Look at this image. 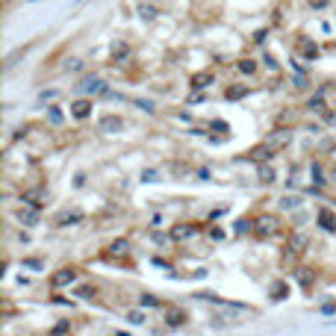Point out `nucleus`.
I'll use <instances>...</instances> for the list:
<instances>
[{"label": "nucleus", "instance_id": "5", "mask_svg": "<svg viewBox=\"0 0 336 336\" xmlns=\"http://www.w3.org/2000/svg\"><path fill=\"white\" fill-rule=\"evenodd\" d=\"M77 89H80V92H86V94H100V92H106V89H103V83H100L97 77H83Z\"/></svg>", "mask_w": 336, "mask_h": 336}, {"label": "nucleus", "instance_id": "19", "mask_svg": "<svg viewBox=\"0 0 336 336\" xmlns=\"http://www.w3.org/2000/svg\"><path fill=\"white\" fill-rule=\"evenodd\" d=\"M127 248H130V245H127V239H118V242H112V245H109V251H112V254H118V257H124V254H127Z\"/></svg>", "mask_w": 336, "mask_h": 336}, {"label": "nucleus", "instance_id": "11", "mask_svg": "<svg viewBox=\"0 0 336 336\" xmlns=\"http://www.w3.org/2000/svg\"><path fill=\"white\" fill-rule=\"evenodd\" d=\"M198 230V224H177L174 230H171V239H177V242H183V239H189L192 233Z\"/></svg>", "mask_w": 336, "mask_h": 336}, {"label": "nucleus", "instance_id": "14", "mask_svg": "<svg viewBox=\"0 0 336 336\" xmlns=\"http://www.w3.org/2000/svg\"><path fill=\"white\" fill-rule=\"evenodd\" d=\"M257 177H260L263 183H275V168H272L269 162H260V165H257Z\"/></svg>", "mask_w": 336, "mask_h": 336}, {"label": "nucleus", "instance_id": "27", "mask_svg": "<svg viewBox=\"0 0 336 336\" xmlns=\"http://www.w3.org/2000/svg\"><path fill=\"white\" fill-rule=\"evenodd\" d=\"M139 304H145V307H156L159 301H156L153 295H142V298H139Z\"/></svg>", "mask_w": 336, "mask_h": 336}, {"label": "nucleus", "instance_id": "4", "mask_svg": "<svg viewBox=\"0 0 336 336\" xmlns=\"http://www.w3.org/2000/svg\"><path fill=\"white\" fill-rule=\"evenodd\" d=\"M316 221H319V227L328 230V233H334V230H336V215H334V210H328V207L319 210V218H316Z\"/></svg>", "mask_w": 336, "mask_h": 336}, {"label": "nucleus", "instance_id": "28", "mask_svg": "<svg viewBox=\"0 0 336 336\" xmlns=\"http://www.w3.org/2000/svg\"><path fill=\"white\" fill-rule=\"evenodd\" d=\"M68 331H71V325H68V322H59V325L53 328V334H68Z\"/></svg>", "mask_w": 336, "mask_h": 336}, {"label": "nucleus", "instance_id": "13", "mask_svg": "<svg viewBox=\"0 0 336 336\" xmlns=\"http://www.w3.org/2000/svg\"><path fill=\"white\" fill-rule=\"evenodd\" d=\"M207 86H213V74L204 71V74H195V77H192V89H195V92H201V89H207Z\"/></svg>", "mask_w": 336, "mask_h": 336}, {"label": "nucleus", "instance_id": "10", "mask_svg": "<svg viewBox=\"0 0 336 336\" xmlns=\"http://www.w3.org/2000/svg\"><path fill=\"white\" fill-rule=\"evenodd\" d=\"M269 298H272V301H286V298H289V283L275 280V283H272V289H269Z\"/></svg>", "mask_w": 336, "mask_h": 336}, {"label": "nucleus", "instance_id": "24", "mask_svg": "<svg viewBox=\"0 0 336 336\" xmlns=\"http://www.w3.org/2000/svg\"><path fill=\"white\" fill-rule=\"evenodd\" d=\"M298 283H301V286H310V283H313V272H310V269H301V272H298Z\"/></svg>", "mask_w": 336, "mask_h": 336}, {"label": "nucleus", "instance_id": "22", "mask_svg": "<svg viewBox=\"0 0 336 336\" xmlns=\"http://www.w3.org/2000/svg\"><path fill=\"white\" fill-rule=\"evenodd\" d=\"M313 180H316V183H319V186H322V183H328V177H325V168H322V165H319V162H316V165H313Z\"/></svg>", "mask_w": 336, "mask_h": 336}, {"label": "nucleus", "instance_id": "2", "mask_svg": "<svg viewBox=\"0 0 336 336\" xmlns=\"http://www.w3.org/2000/svg\"><path fill=\"white\" fill-rule=\"evenodd\" d=\"M277 227H280V221L275 215H260L257 218V236H275Z\"/></svg>", "mask_w": 336, "mask_h": 336}, {"label": "nucleus", "instance_id": "32", "mask_svg": "<svg viewBox=\"0 0 336 336\" xmlns=\"http://www.w3.org/2000/svg\"><path fill=\"white\" fill-rule=\"evenodd\" d=\"M295 89H307V80H304V77H301V74H298V77H295Z\"/></svg>", "mask_w": 336, "mask_h": 336}, {"label": "nucleus", "instance_id": "3", "mask_svg": "<svg viewBox=\"0 0 336 336\" xmlns=\"http://www.w3.org/2000/svg\"><path fill=\"white\" fill-rule=\"evenodd\" d=\"M186 322H189L186 310H180V307H165V325H168V328H183Z\"/></svg>", "mask_w": 336, "mask_h": 336}, {"label": "nucleus", "instance_id": "15", "mask_svg": "<svg viewBox=\"0 0 336 336\" xmlns=\"http://www.w3.org/2000/svg\"><path fill=\"white\" fill-rule=\"evenodd\" d=\"M272 153H275V151H272L269 145H260L257 151H251V159H257V162H266V159H269Z\"/></svg>", "mask_w": 336, "mask_h": 336}, {"label": "nucleus", "instance_id": "26", "mask_svg": "<svg viewBox=\"0 0 336 336\" xmlns=\"http://www.w3.org/2000/svg\"><path fill=\"white\" fill-rule=\"evenodd\" d=\"M47 118H50V124H62V112H59L56 106H50V109H47Z\"/></svg>", "mask_w": 336, "mask_h": 336}, {"label": "nucleus", "instance_id": "30", "mask_svg": "<svg viewBox=\"0 0 336 336\" xmlns=\"http://www.w3.org/2000/svg\"><path fill=\"white\" fill-rule=\"evenodd\" d=\"M328 3H331V0H310V6H313V9H325Z\"/></svg>", "mask_w": 336, "mask_h": 336}, {"label": "nucleus", "instance_id": "21", "mask_svg": "<svg viewBox=\"0 0 336 336\" xmlns=\"http://www.w3.org/2000/svg\"><path fill=\"white\" fill-rule=\"evenodd\" d=\"M239 71H242V74H254V71H257V62H254V59H242V62H239Z\"/></svg>", "mask_w": 336, "mask_h": 336}, {"label": "nucleus", "instance_id": "34", "mask_svg": "<svg viewBox=\"0 0 336 336\" xmlns=\"http://www.w3.org/2000/svg\"><path fill=\"white\" fill-rule=\"evenodd\" d=\"M322 313H328V316H331V313H336V304H325V307H322Z\"/></svg>", "mask_w": 336, "mask_h": 336}, {"label": "nucleus", "instance_id": "17", "mask_svg": "<svg viewBox=\"0 0 336 336\" xmlns=\"http://www.w3.org/2000/svg\"><path fill=\"white\" fill-rule=\"evenodd\" d=\"M301 53L310 56V59H316V56H319V47H316L313 41H301Z\"/></svg>", "mask_w": 336, "mask_h": 336}, {"label": "nucleus", "instance_id": "31", "mask_svg": "<svg viewBox=\"0 0 336 336\" xmlns=\"http://www.w3.org/2000/svg\"><path fill=\"white\" fill-rule=\"evenodd\" d=\"M68 68H71V71H80V68H83V62H80V59H71V62H68Z\"/></svg>", "mask_w": 336, "mask_h": 336}, {"label": "nucleus", "instance_id": "7", "mask_svg": "<svg viewBox=\"0 0 336 336\" xmlns=\"http://www.w3.org/2000/svg\"><path fill=\"white\" fill-rule=\"evenodd\" d=\"M71 115H74V118H89V115H92V100H89V97L74 100V103H71Z\"/></svg>", "mask_w": 336, "mask_h": 336}, {"label": "nucleus", "instance_id": "16", "mask_svg": "<svg viewBox=\"0 0 336 336\" xmlns=\"http://www.w3.org/2000/svg\"><path fill=\"white\" fill-rule=\"evenodd\" d=\"M139 15H142L145 21H153V18H156L159 12H156L153 6H148V3H142V0H139Z\"/></svg>", "mask_w": 336, "mask_h": 336}, {"label": "nucleus", "instance_id": "9", "mask_svg": "<svg viewBox=\"0 0 336 336\" xmlns=\"http://www.w3.org/2000/svg\"><path fill=\"white\" fill-rule=\"evenodd\" d=\"M74 280H77V272H74V269H59V272L50 277L53 286H65V283H74Z\"/></svg>", "mask_w": 336, "mask_h": 336}, {"label": "nucleus", "instance_id": "18", "mask_svg": "<svg viewBox=\"0 0 336 336\" xmlns=\"http://www.w3.org/2000/svg\"><path fill=\"white\" fill-rule=\"evenodd\" d=\"M322 94H325V89H322L316 97H310V103H307V106H310L313 112H322V109H325V100H322Z\"/></svg>", "mask_w": 336, "mask_h": 336}, {"label": "nucleus", "instance_id": "8", "mask_svg": "<svg viewBox=\"0 0 336 336\" xmlns=\"http://www.w3.org/2000/svg\"><path fill=\"white\" fill-rule=\"evenodd\" d=\"M266 145H269L272 151H280L283 145H289V133H286V130H275V133L266 139Z\"/></svg>", "mask_w": 336, "mask_h": 336}, {"label": "nucleus", "instance_id": "23", "mask_svg": "<svg viewBox=\"0 0 336 336\" xmlns=\"http://www.w3.org/2000/svg\"><path fill=\"white\" fill-rule=\"evenodd\" d=\"M304 245H307V239H304V236H292V242H289V251H292V254H298Z\"/></svg>", "mask_w": 336, "mask_h": 336}, {"label": "nucleus", "instance_id": "33", "mask_svg": "<svg viewBox=\"0 0 336 336\" xmlns=\"http://www.w3.org/2000/svg\"><path fill=\"white\" fill-rule=\"evenodd\" d=\"M328 180H334V183H336V162H331V168H328Z\"/></svg>", "mask_w": 336, "mask_h": 336}, {"label": "nucleus", "instance_id": "29", "mask_svg": "<svg viewBox=\"0 0 336 336\" xmlns=\"http://www.w3.org/2000/svg\"><path fill=\"white\" fill-rule=\"evenodd\" d=\"M242 94H245V89H230V92H227L230 100H236V97H242Z\"/></svg>", "mask_w": 336, "mask_h": 336}, {"label": "nucleus", "instance_id": "20", "mask_svg": "<svg viewBox=\"0 0 336 336\" xmlns=\"http://www.w3.org/2000/svg\"><path fill=\"white\" fill-rule=\"evenodd\" d=\"M127 53H130V47H127L124 41H118V44H112V56H115V59H124Z\"/></svg>", "mask_w": 336, "mask_h": 336}, {"label": "nucleus", "instance_id": "25", "mask_svg": "<svg viewBox=\"0 0 336 336\" xmlns=\"http://www.w3.org/2000/svg\"><path fill=\"white\" fill-rule=\"evenodd\" d=\"M127 322H130V325H145L148 319H145V313H139V310H133V313H127Z\"/></svg>", "mask_w": 336, "mask_h": 336}, {"label": "nucleus", "instance_id": "12", "mask_svg": "<svg viewBox=\"0 0 336 336\" xmlns=\"http://www.w3.org/2000/svg\"><path fill=\"white\" fill-rule=\"evenodd\" d=\"M77 221H83V213H80V210H74V213H62V215H56V224H59V227H65V224H77Z\"/></svg>", "mask_w": 336, "mask_h": 336}, {"label": "nucleus", "instance_id": "1", "mask_svg": "<svg viewBox=\"0 0 336 336\" xmlns=\"http://www.w3.org/2000/svg\"><path fill=\"white\" fill-rule=\"evenodd\" d=\"M15 215H18V221H21V224H27V227H35V224H38V207H32V204L18 207V210H15Z\"/></svg>", "mask_w": 336, "mask_h": 336}, {"label": "nucleus", "instance_id": "6", "mask_svg": "<svg viewBox=\"0 0 336 336\" xmlns=\"http://www.w3.org/2000/svg\"><path fill=\"white\" fill-rule=\"evenodd\" d=\"M97 127H100V133H118V130L124 127V121H121L118 115H103V118L97 121Z\"/></svg>", "mask_w": 336, "mask_h": 336}]
</instances>
